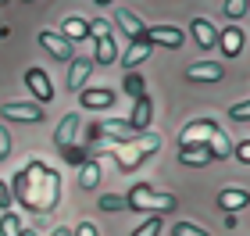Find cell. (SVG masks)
Instances as JSON below:
<instances>
[{"label":"cell","mask_w":250,"mask_h":236,"mask_svg":"<svg viewBox=\"0 0 250 236\" xmlns=\"http://www.w3.org/2000/svg\"><path fill=\"white\" fill-rule=\"evenodd\" d=\"M11 200H18L21 208L36 211V215H47V211H54L58 200H61V172L50 168L47 161H40V157H32V161L15 175Z\"/></svg>","instance_id":"6da1fadb"},{"label":"cell","mask_w":250,"mask_h":236,"mask_svg":"<svg viewBox=\"0 0 250 236\" xmlns=\"http://www.w3.org/2000/svg\"><path fill=\"white\" fill-rule=\"evenodd\" d=\"M125 208L146 211V215H165V211H175V197L172 193H161V190H154L146 183H136L129 193H125Z\"/></svg>","instance_id":"7a4b0ae2"},{"label":"cell","mask_w":250,"mask_h":236,"mask_svg":"<svg viewBox=\"0 0 250 236\" xmlns=\"http://www.w3.org/2000/svg\"><path fill=\"white\" fill-rule=\"evenodd\" d=\"M214 132H218V122L214 118H193L189 126H183V132H179V147H204Z\"/></svg>","instance_id":"3957f363"},{"label":"cell","mask_w":250,"mask_h":236,"mask_svg":"<svg viewBox=\"0 0 250 236\" xmlns=\"http://www.w3.org/2000/svg\"><path fill=\"white\" fill-rule=\"evenodd\" d=\"M143 40L150 43V47H168V50H179V47L186 43L183 29H175V25H150Z\"/></svg>","instance_id":"277c9868"},{"label":"cell","mask_w":250,"mask_h":236,"mask_svg":"<svg viewBox=\"0 0 250 236\" xmlns=\"http://www.w3.org/2000/svg\"><path fill=\"white\" fill-rule=\"evenodd\" d=\"M0 115H4L7 122H32V126H40V122L47 118L40 104H21V100H11V104H4V107H0Z\"/></svg>","instance_id":"5b68a950"},{"label":"cell","mask_w":250,"mask_h":236,"mask_svg":"<svg viewBox=\"0 0 250 236\" xmlns=\"http://www.w3.org/2000/svg\"><path fill=\"white\" fill-rule=\"evenodd\" d=\"M40 47L47 50L50 58H58V61H72V58H75V47L61 36V32H50V29L40 32Z\"/></svg>","instance_id":"8992f818"},{"label":"cell","mask_w":250,"mask_h":236,"mask_svg":"<svg viewBox=\"0 0 250 236\" xmlns=\"http://www.w3.org/2000/svg\"><path fill=\"white\" fill-rule=\"evenodd\" d=\"M97 132L100 136H107V140H115V147H122V143H132L140 132H136L125 118H107L104 126H97Z\"/></svg>","instance_id":"52a82bcc"},{"label":"cell","mask_w":250,"mask_h":236,"mask_svg":"<svg viewBox=\"0 0 250 236\" xmlns=\"http://www.w3.org/2000/svg\"><path fill=\"white\" fill-rule=\"evenodd\" d=\"M25 86L32 89V97H36L40 104H50L54 100V86H50V79H47L43 68H29L25 72Z\"/></svg>","instance_id":"ba28073f"},{"label":"cell","mask_w":250,"mask_h":236,"mask_svg":"<svg viewBox=\"0 0 250 236\" xmlns=\"http://www.w3.org/2000/svg\"><path fill=\"white\" fill-rule=\"evenodd\" d=\"M79 104H83L86 111H107L111 104H115V93H111V89H97V86H86L83 93H79Z\"/></svg>","instance_id":"9c48e42d"},{"label":"cell","mask_w":250,"mask_h":236,"mask_svg":"<svg viewBox=\"0 0 250 236\" xmlns=\"http://www.w3.org/2000/svg\"><path fill=\"white\" fill-rule=\"evenodd\" d=\"M243 43H247V36H243L240 25H225V29L218 32V47H222L225 58H236V54H243Z\"/></svg>","instance_id":"30bf717a"},{"label":"cell","mask_w":250,"mask_h":236,"mask_svg":"<svg viewBox=\"0 0 250 236\" xmlns=\"http://www.w3.org/2000/svg\"><path fill=\"white\" fill-rule=\"evenodd\" d=\"M89 72H93V58H72V61H68V86H72L75 93L86 89Z\"/></svg>","instance_id":"8fae6325"},{"label":"cell","mask_w":250,"mask_h":236,"mask_svg":"<svg viewBox=\"0 0 250 236\" xmlns=\"http://www.w3.org/2000/svg\"><path fill=\"white\" fill-rule=\"evenodd\" d=\"M189 25H193V40H197L200 50H214L218 47V25H211L208 18H193Z\"/></svg>","instance_id":"7c38bea8"},{"label":"cell","mask_w":250,"mask_h":236,"mask_svg":"<svg viewBox=\"0 0 250 236\" xmlns=\"http://www.w3.org/2000/svg\"><path fill=\"white\" fill-rule=\"evenodd\" d=\"M189 83H222V64L218 61H197L186 68Z\"/></svg>","instance_id":"4fadbf2b"},{"label":"cell","mask_w":250,"mask_h":236,"mask_svg":"<svg viewBox=\"0 0 250 236\" xmlns=\"http://www.w3.org/2000/svg\"><path fill=\"white\" fill-rule=\"evenodd\" d=\"M125 122H129V126H132L136 132H146V129H150V122H154V104H150L146 97L132 100V115L125 118Z\"/></svg>","instance_id":"5bb4252c"},{"label":"cell","mask_w":250,"mask_h":236,"mask_svg":"<svg viewBox=\"0 0 250 236\" xmlns=\"http://www.w3.org/2000/svg\"><path fill=\"white\" fill-rule=\"evenodd\" d=\"M146 58H150V43H146V40H132V43H129V50L118 54V61L125 64V72H136Z\"/></svg>","instance_id":"9a60e30c"},{"label":"cell","mask_w":250,"mask_h":236,"mask_svg":"<svg viewBox=\"0 0 250 236\" xmlns=\"http://www.w3.org/2000/svg\"><path fill=\"white\" fill-rule=\"evenodd\" d=\"M115 25H118L129 40H143V36H146V25L140 21V15H132L129 7H122L118 15H115Z\"/></svg>","instance_id":"2e32d148"},{"label":"cell","mask_w":250,"mask_h":236,"mask_svg":"<svg viewBox=\"0 0 250 236\" xmlns=\"http://www.w3.org/2000/svg\"><path fill=\"white\" fill-rule=\"evenodd\" d=\"M75 140H79V115L72 111V115H64V118H61L58 132H54V143H58V150H64V147H72Z\"/></svg>","instance_id":"e0dca14e"},{"label":"cell","mask_w":250,"mask_h":236,"mask_svg":"<svg viewBox=\"0 0 250 236\" xmlns=\"http://www.w3.org/2000/svg\"><path fill=\"white\" fill-rule=\"evenodd\" d=\"M247 204H250V193H247V190L229 186V190H222V193H218V208L225 211V215H236V211L247 208Z\"/></svg>","instance_id":"ac0fdd59"},{"label":"cell","mask_w":250,"mask_h":236,"mask_svg":"<svg viewBox=\"0 0 250 236\" xmlns=\"http://www.w3.org/2000/svg\"><path fill=\"white\" fill-rule=\"evenodd\" d=\"M61 36H64L68 43H79V40H86V36H89V21H86L83 15H68V18L61 21Z\"/></svg>","instance_id":"d6986e66"},{"label":"cell","mask_w":250,"mask_h":236,"mask_svg":"<svg viewBox=\"0 0 250 236\" xmlns=\"http://www.w3.org/2000/svg\"><path fill=\"white\" fill-rule=\"evenodd\" d=\"M179 161L186 168H204V165H211L214 157L208 150V143H204V147H179Z\"/></svg>","instance_id":"ffe728a7"},{"label":"cell","mask_w":250,"mask_h":236,"mask_svg":"<svg viewBox=\"0 0 250 236\" xmlns=\"http://www.w3.org/2000/svg\"><path fill=\"white\" fill-rule=\"evenodd\" d=\"M79 186H83V190H97L100 186V161L89 157V161L79 165Z\"/></svg>","instance_id":"44dd1931"},{"label":"cell","mask_w":250,"mask_h":236,"mask_svg":"<svg viewBox=\"0 0 250 236\" xmlns=\"http://www.w3.org/2000/svg\"><path fill=\"white\" fill-rule=\"evenodd\" d=\"M132 150L140 157H150V154L161 150V136H157V132H140V136L132 140Z\"/></svg>","instance_id":"7402d4cb"},{"label":"cell","mask_w":250,"mask_h":236,"mask_svg":"<svg viewBox=\"0 0 250 236\" xmlns=\"http://www.w3.org/2000/svg\"><path fill=\"white\" fill-rule=\"evenodd\" d=\"M118 61V47H115V36H104L97 40V54H93V64H115Z\"/></svg>","instance_id":"603a6c76"},{"label":"cell","mask_w":250,"mask_h":236,"mask_svg":"<svg viewBox=\"0 0 250 236\" xmlns=\"http://www.w3.org/2000/svg\"><path fill=\"white\" fill-rule=\"evenodd\" d=\"M208 150H211V157H214V161H218V157L225 161V157L232 154V140H229V136H225V132L218 129V132H214V136L208 140Z\"/></svg>","instance_id":"cb8c5ba5"},{"label":"cell","mask_w":250,"mask_h":236,"mask_svg":"<svg viewBox=\"0 0 250 236\" xmlns=\"http://www.w3.org/2000/svg\"><path fill=\"white\" fill-rule=\"evenodd\" d=\"M122 86H125V93H129L132 100H140V97H146V79L140 75V72H129L122 79Z\"/></svg>","instance_id":"d4e9b609"},{"label":"cell","mask_w":250,"mask_h":236,"mask_svg":"<svg viewBox=\"0 0 250 236\" xmlns=\"http://www.w3.org/2000/svg\"><path fill=\"white\" fill-rule=\"evenodd\" d=\"M161 229H165V218L161 215H146L140 226L132 229V236H161Z\"/></svg>","instance_id":"484cf974"},{"label":"cell","mask_w":250,"mask_h":236,"mask_svg":"<svg viewBox=\"0 0 250 236\" xmlns=\"http://www.w3.org/2000/svg\"><path fill=\"white\" fill-rule=\"evenodd\" d=\"M0 236H21V218L15 211H4V218H0Z\"/></svg>","instance_id":"4316f807"},{"label":"cell","mask_w":250,"mask_h":236,"mask_svg":"<svg viewBox=\"0 0 250 236\" xmlns=\"http://www.w3.org/2000/svg\"><path fill=\"white\" fill-rule=\"evenodd\" d=\"M247 7H250V0H225V4H222V11H225V18H243L247 15Z\"/></svg>","instance_id":"83f0119b"},{"label":"cell","mask_w":250,"mask_h":236,"mask_svg":"<svg viewBox=\"0 0 250 236\" xmlns=\"http://www.w3.org/2000/svg\"><path fill=\"white\" fill-rule=\"evenodd\" d=\"M172 236H211V233L200 229V226H193V222H175V226H172Z\"/></svg>","instance_id":"f1b7e54d"},{"label":"cell","mask_w":250,"mask_h":236,"mask_svg":"<svg viewBox=\"0 0 250 236\" xmlns=\"http://www.w3.org/2000/svg\"><path fill=\"white\" fill-rule=\"evenodd\" d=\"M97 204H100V211H111V215H115V211H125V197H118V193H107V197H100Z\"/></svg>","instance_id":"f546056e"},{"label":"cell","mask_w":250,"mask_h":236,"mask_svg":"<svg viewBox=\"0 0 250 236\" xmlns=\"http://www.w3.org/2000/svg\"><path fill=\"white\" fill-rule=\"evenodd\" d=\"M61 154H64V161H68V165H83V161H89L86 147H75V143H72V147H64Z\"/></svg>","instance_id":"4dcf8cb0"},{"label":"cell","mask_w":250,"mask_h":236,"mask_svg":"<svg viewBox=\"0 0 250 236\" xmlns=\"http://www.w3.org/2000/svg\"><path fill=\"white\" fill-rule=\"evenodd\" d=\"M89 36H93V40H104V36H111L107 18H93V21H89Z\"/></svg>","instance_id":"1f68e13d"},{"label":"cell","mask_w":250,"mask_h":236,"mask_svg":"<svg viewBox=\"0 0 250 236\" xmlns=\"http://www.w3.org/2000/svg\"><path fill=\"white\" fill-rule=\"evenodd\" d=\"M229 118H232V122H250V100L232 104V107H229Z\"/></svg>","instance_id":"d6a6232c"},{"label":"cell","mask_w":250,"mask_h":236,"mask_svg":"<svg viewBox=\"0 0 250 236\" xmlns=\"http://www.w3.org/2000/svg\"><path fill=\"white\" fill-rule=\"evenodd\" d=\"M232 154H236V161H243V165L250 168V140H240V143L232 147Z\"/></svg>","instance_id":"836d02e7"},{"label":"cell","mask_w":250,"mask_h":236,"mask_svg":"<svg viewBox=\"0 0 250 236\" xmlns=\"http://www.w3.org/2000/svg\"><path fill=\"white\" fill-rule=\"evenodd\" d=\"M11 204H15V200H11V186L4 183V179H0V208L11 211Z\"/></svg>","instance_id":"e575fe53"},{"label":"cell","mask_w":250,"mask_h":236,"mask_svg":"<svg viewBox=\"0 0 250 236\" xmlns=\"http://www.w3.org/2000/svg\"><path fill=\"white\" fill-rule=\"evenodd\" d=\"M7 154H11V132H7L4 126H0V161H4Z\"/></svg>","instance_id":"d590c367"},{"label":"cell","mask_w":250,"mask_h":236,"mask_svg":"<svg viewBox=\"0 0 250 236\" xmlns=\"http://www.w3.org/2000/svg\"><path fill=\"white\" fill-rule=\"evenodd\" d=\"M72 236H100L93 222H79V229H72Z\"/></svg>","instance_id":"8d00e7d4"},{"label":"cell","mask_w":250,"mask_h":236,"mask_svg":"<svg viewBox=\"0 0 250 236\" xmlns=\"http://www.w3.org/2000/svg\"><path fill=\"white\" fill-rule=\"evenodd\" d=\"M50 236H72V229H64V226H61V229H54Z\"/></svg>","instance_id":"74e56055"},{"label":"cell","mask_w":250,"mask_h":236,"mask_svg":"<svg viewBox=\"0 0 250 236\" xmlns=\"http://www.w3.org/2000/svg\"><path fill=\"white\" fill-rule=\"evenodd\" d=\"M21 236H36V229H21Z\"/></svg>","instance_id":"f35d334b"},{"label":"cell","mask_w":250,"mask_h":236,"mask_svg":"<svg viewBox=\"0 0 250 236\" xmlns=\"http://www.w3.org/2000/svg\"><path fill=\"white\" fill-rule=\"evenodd\" d=\"M93 4H100V7H107V4H111V0H93Z\"/></svg>","instance_id":"ab89813d"},{"label":"cell","mask_w":250,"mask_h":236,"mask_svg":"<svg viewBox=\"0 0 250 236\" xmlns=\"http://www.w3.org/2000/svg\"><path fill=\"white\" fill-rule=\"evenodd\" d=\"M0 4H4V0H0Z\"/></svg>","instance_id":"60d3db41"},{"label":"cell","mask_w":250,"mask_h":236,"mask_svg":"<svg viewBox=\"0 0 250 236\" xmlns=\"http://www.w3.org/2000/svg\"><path fill=\"white\" fill-rule=\"evenodd\" d=\"M25 4H29V0H25Z\"/></svg>","instance_id":"b9f144b4"}]
</instances>
